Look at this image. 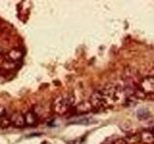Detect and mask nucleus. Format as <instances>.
Returning <instances> with one entry per match:
<instances>
[{
    "mask_svg": "<svg viewBox=\"0 0 154 144\" xmlns=\"http://www.w3.org/2000/svg\"><path fill=\"white\" fill-rule=\"evenodd\" d=\"M94 108L91 106L90 100L89 101H82L79 104L75 106V112L78 114H83V113H88L91 110H93Z\"/></svg>",
    "mask_w": 154,
    "mask_h": 144,
    "instance_id": "39448f33",
    "label": "nucleus"
},
{
    "mask_svg": "<svg viewBox=\"0 0 154 144\" xmlns=\"http://www.w3.org/2000/svg\"><path fill=\"white\" fill-rule=\"evenodd\" d=\"M24 119H25V125L27 126H35L38 121V116L33 110H29L24 114Z\"/></svg>",
    "mask_w": 154,
    "mask_h": 144,
    "instance_id": "6e6552de",
    "label": "nucleus"
},
{
    "mask_svg": "<svg viewBox=\"0 0 154 144\" xmlns=\"http://www.w3.org/2000/svg\"><path fill=\"white\" fill-rule=\"evenodd\" d=\"M5 113H6V110H5V108L2 105H0V118L3 117L5 115Z\"/></svg>",
    "mask_w": 154,
    "mask_h": 144,
    "instance_id": "4468645a",
    "label": "nucleus"
},
{
    "mask_svg": "<svg viewBox=\"0 0 154 144\" xmlns=\"http://www.w3.org/2000/svg\"><path fill=\"white\" fill-rule=\"evenodd\" d=\"M113 144H128V143L124 140V138H118L113 142Z\"/></svg>",
    "mask_w": 154,
    "mask_h": 144,
    "instance_id": "ddd939ff",
    "label": "nucleus"
},
{
    "mask_svg": "<svg viewBox=\"0 0 154 144\" xmlns=\"http://www.w3.org/2000/svg\"><path fill=\"white\" fill-rule=\"evenodd\" d=\"M140 138L143 144H154V132L152 130H143L140 133Z\"/></svg>",
    "mask_w": 154,
    "mask_h": 144,
    "instance_id": "0eeeda50",
    "label": "nucleus"
},
{
    "mask_svg": "<svg viewBox=\"0 0 154 144\" xmlns=\"http://www.w3.org/2000/svg\"><path fill=\"white\" fill-rule=\"evenodd\" d=\"M90 102L93 106L94 110H101V109H106L109 107V105L107 103L105 96L103 95L102 91L101 90H95L94 91L91 95Z\"/></svg>",
    "mask_w": 154,
    "mask_h": 144,
    "instance_id": "f03ea898",
    "label": "nucleus"
},
{
    "mask_svg": "<svg viewBox=\"0 0 154 144\" xmlns=\"http://www.w3.org/2000/svg\"><path fill=\"white\" fill-rule=\"evenodd\" d=\"M11 118L10 117H7V116H4L3 117H1L0 118V128H3V129H5V128H8V127H10L11 126Z\"/></svg>",
    "mask_w": 154,
    "mask_h": 144,
    "instance_id": "f8f14e48",
    "label": "nucleus"
},
{
    "mask_svg": "<svg viewBox=\"0 0 154 144\" xmlns=\"http://www.w3.org/2000/svg\"><path fill=\"white\" fill-rule=\"evenodd\" d=\"M10 118H11V124L16 128H23L25 126L24 114L20 112H14Z\"/></svg>",
    "mask_w": 154,
    "mask_h": 144,
    "instance_id": "423d86ee",
    "label": "nucleus"
},
{
    "mask_svg": "<svg viewBox=\"0 0 154 144\" xmlns=\"http://www.w3.org/2000/svg\"><path fill=\"white\" fill-rule=\"evenodd\" d=\"M17 67V62H9V61H3L2 64H1V68L7 70V71H11L16 69Z\"/></svg>",
    "mask_w": 154,
    "mask_h": 144,
    "instance_id": "9d476101",
    "label": "nucleus"
},
{
    "mask_svg": "<svg viewBox=\"0 0 154 144\" xmlns=\"http://www.w3.org/2000/svg\"><path fill=\"white\" fill-rule=\"evenodd\" d=\"M124 140L128 144H136L141 142V138H140V134L138 133H129L124 137Z\"/></svg>",
    "mask_w": 154,
    "mask_h": 144,
    "instance_id": "1a4fd4ad",
    "label": "nucleus"
},
{
    "mask_svg": "<svg viewBox=\"0 0 154 144\" xmlns=\"http://www.w3.org/2000/svg\"><path fill=\"white\" fill-rule=\"evenodd\" d=\"M74 96L71 94H65V95H59L53 100L51 104V110L52 112L58 114V115H63L66 113L72 105L74 103Z\"/></svg>",
    "mask_w": 154,
    "mask_h": 144,
    "instance_id": "f257e3e1",
    "label": "nucleus"
},
{
    "mask_svg": "<svg viewBox=\"0 0 154 144\" xmlns=\"http://www.w3.org/2000/svg\"><path fill=\"white\" fill-rule=\"evenodd\" d=\"M1 52H2V49H1V47H0V54H1Z\"/></svg>",
    "mask_w": 154,
    "mask_h": 144,
    "instance_id": "dca6fc26",
    "label": "nucleus"
},
{
    "mask_svg": "<svg viewBox=\"0 0 154 144\" xmlns=\"http://www.w3.org/2000/svg\"><path fill=\"white\" fill-rule=\"evenodd\" d=\"M42 144H49V143H48V142H46V141H45V142H43Z\"/></svg>",
    "mask_w": 154,
    "mask_h": 144,
    "instance_id": "2eb2a0df",
    "label": "nucleus"
},
{
    "mask_svg": "<svg viewBox=\"0 0 154 144\" xmlns=\"http://www.w3.org/2000/svg\"><path fill=\"white\" fill-rule=\"evenodd\" d=\"M139 89L144 95L154 93V75L146 76L141 80L139 84Z\"/></svg>",
    "mask_w": 154,
    "mask_h": 144,
    "instance_id": "7ed1b4c3",
    "label": "nucleus"
},
{
    "mask_svg": "<svg viewBox=\"0 0 154 144\" xmlns=\"http://www.w3.org/2000/svg\"><path fill=\"white\" fill-rule=\"evenodd\" d=\"M23 52L17 48H14V49L10 50L6 55H5L4 60L5 61H9L12 62H17L20 61L23 58Z\"/></svg>",
    "mask_w": 154,
    "mask_h": 144,
    "instance_id": "20e7f679",
    "label": "nucleus"
},
{
    "mask_svg": "<svg viewBox=\"0 0 154 144\" xmlns=\"http://www.w3.org/2000/svg\"><path fill=\"white\" fill-rule=\"evenodd\" d=\"M137 116L140 120H146L150 116V112L147 109H140L137 112Z\"/></svg>",
    "mask_w": 154,
    "mask_h": 144,
    "instance_id": "9b49d317",
    "label": "nucleus"
}]
</instances>
